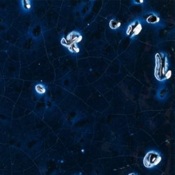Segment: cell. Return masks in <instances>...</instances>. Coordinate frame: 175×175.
Returning <instances> with one entry per match:
<instances>
[{
	"label": "cell",
	"instance_id": "6da1fadb",
	"mask_svg": "<svg viewBox=\"0 0 175 175\" xmlns=\"http://www.w3.org/2000/svg\"><path fill=\"white\" fill-rule=\"evenodd\" d=\"M162 157L160 152L156 150H150L146 154L143 159L144 166L147 168H153L161 161Z\"/></svg>",
	"mask_w": 175,
	"mask_h": 175
},
{
	"label": "cell",
	"instance_id": "7a4b0ae2",
	"mask_svg": "<svg viewBox=\"0 0 175 175\" xmlns=\"http://www.w3.org/2000/svg\"><path fill=\"white\" fill-rule=\"evenodd\" d=\"M139 21H136L132 22L131 25L129 26L127 31V34L131 36L135 35L139 31Z\"/></svg>",
	"mask_w": 175,
	"mask_h": 175
},
{
	"label": "cell",
	"instance_id": "3957f363",
	"mask_svg": "<svg viewBox=\"0 0 175 175\" xmlns=\"http://www.w3.org/2000/svg\"><path fill=\"white\" fill-rule=\"evenodd\" d=\"M159 18L157 15L151 14L146 18V21L150 24H155L159 22Z\"/></svg>",
	"mask_w": 175,
	"mask_h": 175
},
{
	"label": "cell",
	"instance_id": "277c9868",
	"mask_svg": "<svg viewBox=\"0 0 175 175\" xmlns=\"http://www.w3.org/2000/svg\"><path fill=\"white\" fill-rule=\"evenodd\" d=\"M35 89L36 91L39 94H43L46 92V88L43 84H37L35 86Z\"/></svg>",
	"mask_w": 175,
	"mask_h": 175
},
{
	"label": "cell",
	"instance_id": "5b68a950",
	"mask_svg": "<svg viewBox=\"0 0 175 175\" xmlns=\"http://www.w3.org/2000/svg\"><path fill=\"white\" fill-rule=\"evenodd\" d=\"M22 6L25 11H30L31 9V2L29 1H22L21 2Z\"/></svg>",
	"mask_w": 175,
	"mask_h": 175
},
{
	"label": "cell",
	"instance_id": "8992f818",
	"mask_svg": "<svg viewBox=\"0 0 175 175\" xmlns=\"http://www.w3.org/2000/svg\"><path fill=\"white\" fill-rule=\"evenodd\" d=\"M109 26L111 29H117L120 26V22L119 21H118L117 20L112 19V20H111V21L109 22Z\"/></svg>",
	"mask_w": 175,
	"mask_h": 175
},
{
	"label": "cell",
	"instance_id": "52a82bcc",
	"mask_svg": "<svg viewBox=\"0 0 175 175\" xmlns=\"http://www.w3.org/2000/svg\"><path fill=\"white\" fill-rule=\"evenodd\" d=\"M166 94H167V90L164 88L161 89L159 92V95L160 98H164L166 96Z\"/></svg>",
	"mask_w": 175,
	"mask_h": 175
},
{
	"label": "cell",
	"instance_id": "ba28073f",
	"mask_svg": "<svg viewBox=\"0 0 175 175\" xmlns=\"http://www.w3.org/2000/svg\"><path fill=\"white\" fill-rule=\"evenodd\" d=\"M141 2H142V1H134V3H139H139H141Z\"/></svg>",
	"mask_w": 175,
	"mask_h": 175
},
{
	"label": "cell",
	"instance_id": "9c48e42d",
	"mask_svg": "<svg viewBox=\"0 0 175 175\" xmlns=\"http://www.w3.org/2000/svg\"><path fill=\"white\" fill-rule=\"evenodd\" d=\"M128 175H137L136 173H134V172H132V173H130V174H129Z\"/></svg>",
	"mask_w": 175,
	"mask_h": 175
}]
</instances>
